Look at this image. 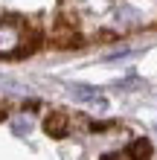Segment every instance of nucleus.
Instances as JSON below:
<instances>
[{
	"label": "nucleus",
	"instance_id": "1",
	"mask_svg": "<svg viewBox=\"0 0 157 160\" xmlns=\"http://www.w3.org/2000/svg\"><path fill=\"white\" fill-rule=\"evenodd\" d=\"M17 47H21V26L12 21L0 23V55H12L17 52Z\"/></svg>",
	"mask_w": 157,
	"mask_h": 160
},
{
	"label": "nucleus",
	"instance_id": "2",
	"mask_svg": "<svg viewBox=\"0 0 157 160\" xmlns=\"http://www.w3.org/2000/svg\"><path fill=\"white\" fill-rule=\"evenodd\" d=\"M44 128H47V134H50V137H67V128H70V117L64 114V111H55V114H50V117H47Z\"/></svg>",
	"mask_w": 157,
	"mask_h": 160
},
{
	"label": "nucleus",
	"instance_id": "3",
	"mask_svg": "<svg viewBox=\"0 0 157 160\" xmlns=\"http://www.w3.org/2000/svg\"><path fill=\"white\" fill-rule=\"evenodd\" d=\"M151 154V146L145 143V140H140V143H134L131 148H125V152H119V154H108L105 160H145Z\"/></svg>",
	"mask_w": 157,
	"mask_h": 160
},
{
	"label": "nucleus",
	"instance_id": "4",
	"mask_svg": "<svg viewBox=\"0 0 157 160\" xmlns=\"http://www.w3.org/2000/svg\"><path fill=\"white\" fill-rule=\"evenodd\" d=\"M70 96L79 99V102H99L96 90L93 88H85V84H73V88H70Z\"/></svg>",
	"mask_w": 157,
	"mask_h": 160
},
{
	"label": "nucleus",
	"instance_id": "5",
	"mask_svg": "<svg viewBox=\"0 0 157 160\" xmlns=\"http://www.w3.org/2000/svg\"><path fill=\"white\" fill-rule=\"evenodd\" d=\"M12 128H15V134H29V131H32V119L29 117H17L12 122Z\"/></svg>",
	"mask_w": 157,
	"mask_h": 160
},
{
	"label": "nucleus",
	"instance_id": "6",
	"mask_svg": "<svg viewBox=\"0 0 157 160\" xmlns=\"http://www.w3.org/2000/svg\"><path fill=\"white\" fill-rule=\"evenodd\" d=\"M0 88H12V90H17L21 84H17L15 79H9V76H0Z\"/></svg>",
	"mask_w": 157,
	"mask_h": 160
}]
</instances>
